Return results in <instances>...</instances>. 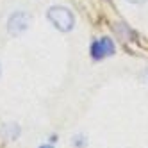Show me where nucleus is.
Returning <instances> with one entry per match:
<instances>
[{
	"label": "nucleus",
	"mask_w": 148,
	"mask_h": 148,
	"mask_svg": "<svg viewBox=\"0 0 148 148\" xmlns=\"http://www.w3.org/2000/svg\"><path fill=\"white\" fill-rule=\"evenodd\" d=\"M114 54V43L111 38H100L91 45V56L93 59H103Z\"/></svg>",
	"instance_id": "nucleus-3"
},
{
	"label": "nucleus",
	"mask_w": 148,
	"mask_h": 148,
	"mask_svg": "<svg viewBox=\"0 0 148 148\" xmlns=\"http://www.w3.org/2000/svg\"><path fill=\"white\" fill-rule=\"evenodd\" d=\"M127 2H130V4H143V2H146V0H127Z\"/></svg>",
	"instance_id": "nucleus-5"
},
{
	"label": "nucleus",
	"mask_w": 148,
	"mask_h": 148,
	"mask_svg": "<svg viewBox=\"0 0 148 148\" xmlns=\"http://www.w3.org/2000/svg\"><path fill=\"white\" fill-rule=\"evenodd\" d=\"M41 148H52L50 145H43V146H41Z\"/></svg>",
	"instance_id": "nucleus-6"
},
{
	"label": "nucleus",
	"mask_w": 148,
	"mask_h": 148,
	"mask_svg": "<svg viewBox=\"0 0 148 148\" xmlns=\"http://www.w3.org/2000/svg\"><path fill=\"white\" fill-rule=\"evenodd\" d=\"M2 134L7 137V139H16V137L20 136V127L9 123V125H5L4 129H2Z\"/></svg>",
	"instance_id": "nucleus-4"
},
{
	"label": "nucleus",
	"mask_w": 148,
	"mask_h": 148,
	"mask_svg": "<svg viewBox=\"0 0 148 148\" xmlns=\"http://www.w3.org/2000/svg\"><path fill=\"white\" fill-rule=\"evenodd\" d=\"M30 25V16L25 13V11H16L9 16L7 20V30L11 36H20L23 34L25 30L29 29Z\"/></svg>",
	"instance_id": "nucleus-2"
},
{
	"label": "nucleus",
	"mask_w": 148,
	"mask_h": 148,
	"mask_svg": "<svg viewBox=\"0 0 148 148\" xmlns=\"http://www.w3.org/2000/svg\"><path fill=\"white\" fill-rule=\"evenodd\" d=\"M47 18L61 32H70L73 29V25H75V16L64 5H52L47 11Z\"/></svg>",
	"instance_id": "nucleus-1"
},
{
	"label": "nucleus",
	"mask_w": 148,
	"mask_h": 148,
	"mask_svg": "<svg viewBox=\"0 0 148 148\" xmlns=\"http://www.w3.org/2000/svg\"><path fill=\"white\" fill-rule=\"evenodd\" d=\"M0 75H2V66H0Z\"/></svg>",
	"instance_id": "nucleus-7"
}]
</instances>
